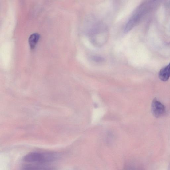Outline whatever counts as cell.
<instances>
[{
	"mask_svg": "<svg viewBox=\"0 0 170 170\" xmlns=\"http://www.w3.org/2000/svg\"><path fill=\"white\" fill-rule=\"evenodd\" d=\"M58 153L52 152H33L27 153L23 158L25 162L30 163L46 164L58 160Z\"/></svg>",
	"mask_w": 170,
	"mask_h": 170,
	"instance_id": "obj_1",
	"label": "cell"
},
{
	"mask_svg": "<svg viewBox=\"0 0 170 170\" xmlns=\"http://www.w3.org/2000/svg\"><path fill=\"white\" fill-rule=\"evenodd\" d=\"M90 33L92 42L97 46H101L105 43L108 37V31L105 26L101 24L94 26Z\"/></svg>",
	"mask_w": 170,
	"mask_h": 170,
	"instance_id": "obj_2",
	"label": "cell"
},
{
	"mask_svg": "<svg viewBox=\"0 0 170 170\" xmlns=\"http://www.w3.org/2000/svg\"><path fill=\"white\" fill-rule=\"evenodd\" d=\"M151 111L154 117L159 118L165 113V107L162 103L155 99L152 103Z\"/></svg>",
	"mask_w": 170,
	"mask_h": 170,
	"instance_id": "obj_3",
	"label": "cell"
},
{
	"mask_svg": "<svg viewBox=\"0 0 170 170\" xmlns=\"http://www.w3.org/2000/svg\"><path fill=\"white\" fill-rule=\"evenodd\" d=\"M160 79L163 81H166L170 77V63L161 69L159 73Z\"/></svg>",
	"mask_w": 170,
	"mask_h": 170,
	"instance_id": "obj_4",
	"label": "cell"
},
{
	"mask_svg": "<svg viewBox=\"0 0 170 170\" xmlns=\"http://www.w3.org/2000/svg\"><path fill=\"white\" fill-rule=\"evenodd\" d=\"M55 167L49 166L29 165L23 168L20 170H55Z\"/></svg>",
	"mask_w": 170,
	"mask_h": 170,
	"instance_id": "obj_5",
	"label": "cell"
},
{
	"mask_svg": "<svg viewBox=\"0 0 170 170\" xmlns=\"http://www.w3.org/2000/svg\"><path fill=\"white\" fill-rule=\"evenodd\" d=\"M39 38L40 35L37 33H34L29 37V43L31 49H33L35 48Z\"/></svg>",
	"mask_w": 170,
	"mask_h": 170,
	"instance_id": "obj_6",
	"label": "cell"
},
{
	"mask_svg": "<svg viewBox=\"0 0 170 170\" xmlns=\"http://www.w3.org/2000/svg\"><path fill=\"white\" fill-rule=\"evenodd\" d=\"M92 59L93 61L97 62H100L103 61L104 60L103 58L101 57L98 56H94L92 57Z\"/></svg>",
	"mask_w": 170,
	"mask_h": 170,
	"instance_id": "obj_7",
	"label": "cell"
},
{
	"mask_svg": "<svg viewBox=\"0 0 170 170\" xmlns=\"http://www.w3.org/2000/svg\"><path fill=\"white\" fill-rule=\"evenodd\" d=\"M169 5L170 6V2H169Z\"/></svg>",
	"mask_w": 170,
	"mask_h": 170,
	"instance_id": "obj_8",
	"label": "cell"
}]
</instances>
